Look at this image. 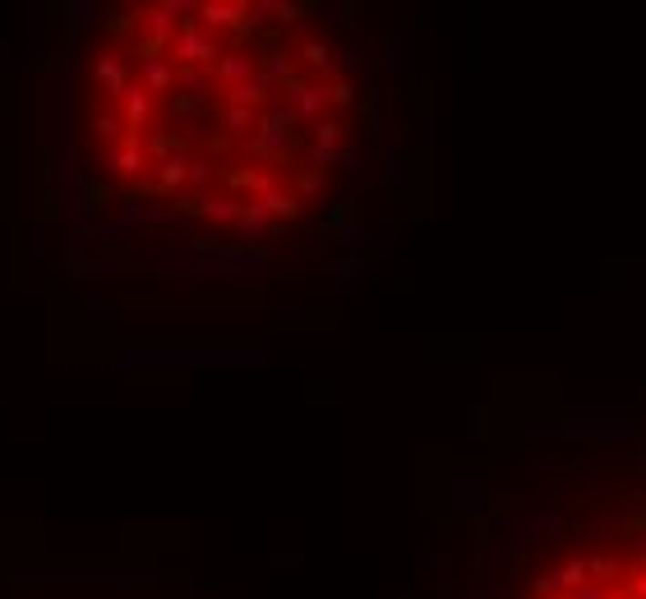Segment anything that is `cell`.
<instances>
[{
  "label": "cell",
  "instance_id": "6da1fadb",
  "mask_svg": "<svg viewBox=\"0 0 646 599\" xmlns=\"http://www.w3.org/2000/svg\"><path fill=\"white\" fill-rule=\"evenodd\" d=\"M102 167H107V171H116V176H134V171H143V167H149V153H143V134H125L120 143H111V147H107V157H102Z\"/></svg>",
  "mask_w": 646,
  "mask_h": 599
},
{
  "label": "cell",
  "instance_id": "7a4b0ae2",
  "mask_svg": "<svg viewBox=\"0 0 646 599\" xmlns=\"http://www.w3.org/2000/svg\"><path fill=\"white\" fill-rule=\"evenodd\" d=\"M129 74H134V69H129L120 56H97V60H93V79H97V88L111 93L116 102H120L125 88H129Z\"/></svg>",
  "mask_w": 646,
  "mask_h": 599
},
{
  "label": "cell",
  "instance_id": "3957f363",
  "mask_svg": "<svg viewBox=\"0 0 646 599\" xmlns=\"http://www.w3.org/2000/svg\"><path fill=\"white\" fill-rule=\"evenodd\" d=\"M120 107H125V125L138 134V129H149V116H153V93L143 88V84H129L125 88V97H120Z\"/></svg>",
  "mask_w": 646,
  "mask_h": 599
},
{
  "label": "cell",
  "instance_id": "277c9868",
  "mask_svg": "<svg viewBox=\"0 0 646 599\" xmlns=\"http://www.w3.org/2000/svg\"><path fill=\"white\" fill-rule=\"evenodd\" d=\"M171 84H176V69L167 60H149V65H143V88H149V93H167Z\"/></svg>",
  "mask_w": 646,
  "mask_h": 599
},
{
  "label": "cell",
  "instance_id": "5b68a950",
  "mask_svg": "<svg viewBox=\"0 0 646 599\" xmlns=\"http://www.w3.org/2000/svg\"><path fill=\"white\" fill-rule=\"evenodd\" d=\"M93 134H97V138H111V143H120V138H125L116 116H93Z\"/></svg>",
  "mask_w": 646,
  "mask_h": 599
}]
</instances>
